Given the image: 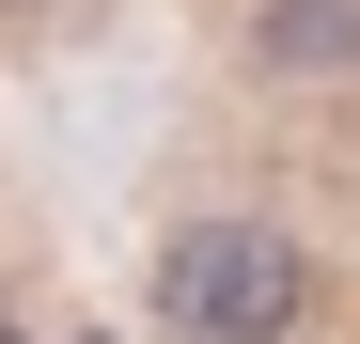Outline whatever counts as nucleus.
<instances>
[{
    "instance_id": "nucleus-3",
    "label": "nucleus",
    "mask_w": 360,
    "mask_h": 344,
    "mask_svg": "<svg viewBox=\"0 0 360 344\" xmlns=\"http://www.w3.org/2000/svg\"><path fill=\"white\" fill-rule=\"evenodd\" d=\"M0 344H32V329H16V313H0Z\"/></svg>"
},
{
    "instance_id": "nucleus-1",
    "label": "nucleus",
    "mask_w": 360,
    "mask_h": 344,
    "mask_svg": "<svg viewBox=\"0 0 360 344\" xmlns=\"http://www.w3.org/2000/svg\"><path fill=\"white\" fill-rule=\"evenodd\" d=\"M314 313V251L282 219H188L157 251V329L172 344H297Z\"/></svg>"
},
{
    "instance_id": "nucleus-2",
    "label": "nucleus",
    "mask_w": 360,
    "mask_h": 344,
    "mask_svg": "<svg viewBox=\"0 0 360 344\" xmlns=\"http://www.w3.org/2000/svg\"><path fill=\"white\" fill-rule=\"evenodd\" d=\"M266 79H360V0H251Z\"/></svg>"
}]
</instances>
